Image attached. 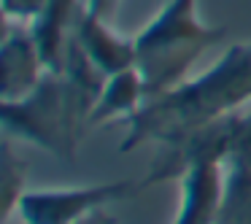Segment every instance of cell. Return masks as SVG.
Returning a JSON list of instances; mask_svg holds the SVG:
<instances>
[{"label":"cell","mask_w":251,"mask_h":224,"mask_svg":"<svg viewBox=\"0 0 251 224\" xmlns=\"http://www.w3.org/2000/svg\"><path fill=\"white\" fill-rule=\"evenodd\" d=\"M246 103H251V41L229 46L211 68L170 92L149 98L127 122L119 151H135L143 143L170 146L197 127L238 114Z\"/></svg>","instance_id":"1"},{"label":"cell","mask_w":251,"mask_h":224,"mask_svg":"<svg viewBox=\"0 0 251 224\" xmlns=\"http://www.w3.org/2000/svg\"><path fill=\"white\" fill-rule=\"evenodd\" d=\"M105 78L81 46L73 44L60 73H46L44 81L19 100H0L6 138H19L60 159H73Z\"/></svg>","instance_id":"2"},{"label":"cell","mask_w":251,"mask_h":224,"mask_svg":"<svg viewBox=\"0 0 251 224\" xmlns=\"http://www.w3.org/2000/svg\"><path fill=\"white\" fill-rule=\"evenodd\" d=\"M224 35V27L200 17V0H165L135 35V68L146 81V95L157 98L184 84L197 60Z\"/></svg>","instance_id":"3"},{"label":"cell","mask_w":251,"mask_h":224,"mask_svg":"<svg viewBox=\"0 0 251 224\" xmlns=\"http://www.w3.org/2000/svg\"><path fill=\"white\" fill-rule=\"evenodd\" d=\"M143 186V181L73 186V189H27L19 197L17 219L22 224H78L89 213L127 200Z\"/></svg>","instance_id":"4"},{"label":"cell","mask_w":251,"mask_h":224,"mask_svg":"<svg viewBox=\"0 0 251 224\" xmlns=\"http://www.w3.org/2000/svg\"><path fill=\"white\" fill-rule=\"evenodd\" d=\"M46 65L30 30H17L6 22V35L0 46V100H19L30 95L46 76Z\"/></svg>","instance_id":"5"},{"label":"cell","mask_w":251,"mask_h":224,"mask_svg":"<svg viewBox=\"0 0 251 224\" xmlns=\"http://www.w3.org/2000/svg\"><path fill=\"white\" fill-rule=\"evenodd\" d=\"M73 38L105 76L135 68V35H125L114 30L108 17H100V14H92L84 8L76 22Z\"/></svg>","instance_id":"6"},{"label":"cell","mask_w":251,"mask_h":224,"mask_svg":"<svg viewBox=\"0 0 251 224\" xmlns=\"http://www.w3.org/2000/svg\"><path fill=\"white\" fill-rule=\"evenodd\" d=\"M81 11H84L81 0H49L35 14L33 22L27 25L49 73H60L62 65H65V57L73 44L76 22L81 17Z\"/></svg>","instance_id":"7"},{"label":"cell","mask_w":251,"mask_h":224,"mask_svg":"<svg viewBox=\"0 0 251 224\" xmlns=\"http://www.w3.org/2000/svg\"><path fill=\"white\" fill-rule=\"evenodd\" d=\"M146 100H149L146 81H143L138 68H127V71L114 73V76L105 78V87L92 108V116H89V127L105 124V122H114V119L130 122L143 108Z\"/></svg>","instance_id":"8"},{"label":"cell","mask_w":251,"mask_h":224,"mask_svg":"<svg viewBox=\"0 0 251 224\" xmlns=\"http://www.w3.org/2000/svg\"><path fill=\"white\" fill-rule=\"evenodd\" d=\"M25 181H27V162L14 151V143L6 138L3 151H0V186H3V222L17 213L19 197L25 195Z\"/></svg>","instance_id":"9"},{"label":"cell","mask_w":251,"mask_h":224,"mask_svg":"<svg viewBox=\"0 0 251 224\" xmlns=\"http://www.w3.org/2000/svg\"><path fill=\"white\" fill-rule=\"evenodd\" d=\"M3 3V14H6V22H33L35 14L49 3V0H0Z\"/></svg>","instance_id":"10"},{"label":"cell","mask_w":251,"mask_h":224,"mask_svg":"<svg viewBox=\"0 0 251 224\" xmlns=\"http://www.w3.org/2000/svg\"><path fill=\"white\" fill-rule=\"evenodd\" d=\"M81 3H84L87 11L100 14V17H108V19H111V14L116 11V6H119V0H81Z\"/></svg>","instance_id":"11"},{"label":"cell","mask_w":251,"mask_h":224,"mask_svg":"<svg viewBox=\"0 0 251 224\" xmlns=\"http://www.w3.org/2000/svg\"><path fill=\"white\" fill-rule=\"evenodd\" d=\"M78 224H116V219L108 213V208H103V211L89 213V216H87V219H81Z\"/></svg>","instance_id":"12"},{"label":"cell","mask_w":251,"mask_h":224,"mask_svg":"<svg viewBox=\"0 0 251 224\" xmlns=\"http://www.w3.org/2000/svg\"><path fill=\"white\" fill-rule=\"evenodd\" d=\"M3 224H22V222H14V216H11V219H6Z\"/></svg>","instance_id":"13"}]
</instances>
